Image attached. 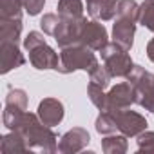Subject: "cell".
<instances>
[{"mask_svg": "<svg viewBox=\"0 0 154 154\" xmlns=\"http://www.w3.org/2000/svg\"><path fill=\"white\" fill-rule=\"evenodd\" d=\"M58 15L60 18H80L84 17L82 0H58Z\"/></svg>", "mask_w": 154, "mask_h": 154, "instance_id": "17", "label": "cell"}, {"mask_svg": "<svg viewBox=\"0 0 154 154\" xmlns=\"http://www.w3.org/2000/svg\"><path fill=\"white\" fill-rule=\"evenodd\" d=\"M0 149H2L4 154H20V152H29L24 136L18 131H11L9 134L2 136V141H0Z\"/></svg>", "mask_w": 154, "mask_h": 154, "instance_id": "14", "label": "cell"}, {"mask_svg": "<svg viewBox=\"0 0 154 154\" xmlns=\"http://www.w3.org/2000/svg\"><path fill=\"white\" fill-rule=\"evenodd\" d=\"M147 56H149V60L154 63V36H152L150 42L147 44Z\"/></svg>", "mask_w": 154, "mask_h": 154, "instance_id": "31", "label": "cell"}, {"mask_svg": "<svg viewBox=\"0 0 154 154\" xmlns=\"http://www.w3.org/2000/svg\"><path fill=\"white\" fill-rule=\"evenodd\" d=\"M127 80L134 85L136 103L154 114V74L141 65H134L127 74Z\"/></svg>", "mask_w": 154, "mask_h": 154, "instance_id": "3", "label": "cell"}, {"mask_svg": "<svg viewBox=\"0 0 154 154\" xmlns=\"http://www.w3.org/2000/svg\"><path fill=\"white\" fill-rule=\"evenodd\" d=\"M136 138L138 152H154V131H143Z\"/></svg>", "mask_w": 154, "mask_h": 154, "instance_id": "27", "label": "cell"}, {"mask_svg": "<svg viewBox=\"0 0 154 154\" xmlns=\"http://www.w3.org/2000/svg\"><path fill=\"white\" fill-rule=\"evenodd\" d=\"M60 15H54V13H45L42 18H40V27H42V31L45 33V35H51V36H54V33H56V29H58V26H60Z\"/></svg>", "mask_w": 154, "mask_h": 154, "instance_id": "25", "label": "cell"}, {"mask_svg": "<svg viewBox=\"0 0 154 154\" xmlns=\"http://www.w3.org/2000/svg\"><path fill=\"white\" fill-rule=\"evenodd\" d=\"M22 6H24V11L29 15V17H36L42 13L44 6H45V0H20Z\"/></svg>", "mask_w": 154, "mask_h": 154, "instance_id": "29", "label": "cell"}, {"mask_svg": "<svg viewBox=\"0 0 154 154\" xmlns=\"http://www.w3.org/2000/svg\"><path fill=\"white\" fill-rule=\"evenodd\" d=\"M91 141V136L87 132V129L84 127H72L69 129L58 141V150L62 154H76L82 152Z\"/></svg>", "mask_w": 154, "mask_h": 154, "instance_id": "9", "label": "cell"}, {"mask_svg": "<svg viewBox=\"0 0 154 154\" xmlns=\"http://www.w3.org/2000/svg\"><path fill=\"white\" fill-rule=\"evenodd\" d=\"M20 0H0V18H22Z\"/></svg>", "mask_w": 154, "mask_h": 154, "instance_id": "20", "label": "cell"}, {"mask_svg": "<svg viewBox=\"0 0 154 154\" xmlns=\"http://www.w3.org/2000/svg\"><path fill=\"white\" fill-rule=\"evenodd\" d=\"M132 103H136V93H134V85L127 80V82H120L114 87H111V91L107 93V105L105 111L114 112V111H122V109H129Z\"/></svg>", "mask_w": 154, "mask_h": 154, "instance_id": "6", "label": "cell"}, {"mask_svg": "<svg viewBox=\"0 0 154 154\" xmlns=\"http://www.w3.org/2000/svg\"><path fill=\"white\" fill-rule=\"evenodd\" d=\"M89 80H91L93 84H96V85H100V87L107 89V87L111 85L112 76H111V72L107 71V67H105V65H100V63H98V65L89 72Z\"/></svg>", "mask_w": 154, "mask_h": 154, "instance_id": "23", "label": "cell"}, {"mask_svg": "<svg viewBox=\"0 0 154 154\" xmlns=\"http://www.w3.org/2000/svg\"><path fill=\"white\" fill-rule=\"evenodd\" d=\"M42 44H45V38H44V35L38 33V31H29L27 36L24 38V49H26V51H31V49H35V47H38V45H42Z\"/></svg>", "mask_w": 154, "mask_h": 154, "instance_id": "28", "label": "cell"}, {"mask_svg": "<svg viewBox=\"0 0 154 154\" xmlns=\"http://www.w3.org/2000/svg\"><path fill=\"white\" fill-rule=\"evenodd\" d=\"M116 120L118 131L122 134H125L127 138H134L138 134H141L143 131H147V118L136 111H129V109H122V111H114L111 112Z\"/></svg>", "mask_w": 154, "mask_h": 154, "instance_id": "5", "label": "cell"}, {"mask_svg": "<svg viewBox=\"0 0 154 154\" xmlns=\"http://www.w3.org/2000/svg\"><path fill=\"white\" fill-rule=\"evenodd\" d=\"M0 60H2V69H0L2 74H8L9 71L26 63V56L22 54L18 42H0Z\"/></svg>", "mask_w": 154, "mask_h": 154, "instance_id": "12", "label": "cell"}, {"mask_svg": "<svg viewBox=\"0 0 154 154\" xmlns=\"http://www.w3.org/2000/svg\"><path fill=\"white\" fill-rule=\"evenodd\" d=\"M118 2L120 0H103V4L100 8V13H98V20L102 22H107V20H112L118 13Z\"/></svg>", "mask_w": 154, "mask_h": 154, "instance_id": "26", "label": "cell"}, {"mask_svg": "<svg viewBox=\"0 0 154 154\" xmlns=\"http://www.w3.org/2000/svg\"><path fill=\"white\" fill-rule=\"evenodd\" d=\"M36 114L47 127H54V125L62 123V120L65 116V109H63V103L60 100H56V98H44L38 103Z\"/></svg>", "mask_w": 154, "mask_h": 154, "instance_id": "11", "label": "cell"}, {"mask_svg": "<svg viewBox=\"0 0 154 154\" xmlns=\"http://www.w3.org/2000/svg\"><path fill=\"white\" fill-rule=\"evenodd\" d=\"M27 103H29V98L24 89H15V87L9 89V93L6 96V105H13V107H20V109L27 111Z\"/></svg>", "mask_w": 154, "mask_h": 154, "instance_id": "24", "label": "cell"}, {"mask_svg": "<svg viewBox=\"0 0 154 154\" xmlns=\"http://www.w3.org/2000/svg\"><path fill=\"white\" fill-rule=\"evenodd\" d=\"M134 33H136V22L134 20L116 17L114 26H112V42L114 44L131 51L132 44H134Z\"/></svg>", "mask_w": 154, "mask_h": 154, "instance_id": "13", "label": "cell"}, {"mask_svg": "<svg viewBox=\"0 0 154 154\" xmlns=\"http://www.w3.org/2000/svg\"><path fill=\"white\" fill-rule=\"evenodd\" d=\"M94 129H96L98 134L107 136V134H114V132L118 131V125H116L114 116H112L109 111H100V116H98L96 122H94Z\"/></svg>", "mask_w": 154, "mask_h": 154, "instance_id": "18", "label": "cell"}, {"mask_svg": "<svg viewBox=\"0 0 154 154\" xmlns=\"http://www.w3.org/2000/svg\"><path fill=\"white\" fill-rule=\"evenodd\" d=\"M87 94H89V100L93 102L94 107H98L100 111H105V105H107V93H105L103 87H100V85L89 82V85H87Z\"/></svg>", "mask_w": 154, "mask_h": 154, "instance_id": "22", "label": "cell"}, {"mask_svg": "<svg viewBox=\"0 0 154 154\" xmlns=\"http://www.w3.org/2000/svg\"><path fill=\"white\" fill-rule=\"evenodd\" d=\"M85 20H87L85 17H80V18H62L60 20V26H58V29L54 33V40H56L60 49L74 45V44H80V35H82Z\"/></svg>", "mask_w": 154, "mask_h": 154, "instance_id": "7", "label": "cell"}, {"mask_svg": "<svg viewBox=\"0 0 154 154\" xmlns=\"http://www.w3.org/2000/svg\"><path fill=\"white\" fill-rule=\"evenodd\" d=\"M98 63L100 62L91 47H87L84 44H74V45L60 49V63H58L56 71L62 74H69L74 71L91 72Z\"/></svg>", "mask_w": 154, "mask_h": 154, "instance_id": "2", "label": "cell"}, {"mask_svg": "<svg viewBox=\"0 0 154 154\" xmlns=\"http://www.w3.org/2000/svg\"><path fill=\"white\" fill-rule=\"evenodd\" d=\"M27 53H29V62L35 69H38V71H45V69H54L56 71L58 69L60 53H56L51 45H47V42L31 49V51H27Z\"/></svg>", "mask_w": 154, "mask_h": 154, "instance_id": "10", "label": "cell"}, {"mask_svg": "<svg viewBox=\"0 0 154 154\" xmlns=\"http://www.w3.org/2000/svg\"><path fill=\"white\" fill-rule=\"evenodd\" d=\"M15 131H18L24 136L29 150H38L45 154H53L58 150V136L38 118V114L26 112L20 125Z\"/></svg>", "mask_w": 154, "mask_h": 154, "instance_id": "1", "label": "cell"}, {"mask_svg": "<svg viewBox=\"0 0 154 154\" xmlns=\"http://www.w3.org/2000/svg\"><path fill=\"white\" fill-rule=\"evenodd\" d=\"M22 35V18H0V42H18Z\"/></svg>", "mask_w": 154, "mask_h": 154, "instance_id": "15", "label": "cell"}, {"mask_svg": "<svg viewBox=\"0 0 154 154\" xmlns=\"http://www.w3.org/2000/svg\"><path fill=\"white\" fill-rule=\"evenodd\" d=\"M127 136L125 134H107L102 140V150L105 154H123L127 152Z\"/></svg>", "mask_w": 154, "mask_h": 154, "instance_id": "16", "label": "cell"}, {"mask_svg": "<svg viewBox=\"0 0 154 154\" xmlns=\"http://www.w3.org/2000/svg\"><path fill=\"white\" fill-rule=\"evenodd\" d=\"M138 22L154 33V0H143L140 4V17H138Z\"/></svg>", "mask_w": 154, "mask_h": 154, "instance_id": "19", "label": "cell"}, {"mask_svg": "<svg viewBox=\"0 0 154 154\" xmlns=\"http://www.w3.org/2000/svg\"><path fill=\"white\" fill-rule=\"evenodd\" d=\"M102 60L112 78H127V74L132 71L134 63L127 49H123L118 44H107L102 51Z\"/></svg>", "mask_w": 154, "mask_h": 154, "instance_id": "4", "label": "cell"}, {"mask_svg": "<svg viewBox=\"0 0 154 154\" xmlns=\"http://www.w3.org/2000/svg\"><path fill=\"white\" fill-rule=\"evenodd\" d=\"M80 44L91 47L93 51H102L107 44H109V33L105 29L103 24H100L98 20H85L82 35H80Z\"/></svg>", "mask_w": 154, "mask_h": 154, "instance_id": "8", "label": "cell"}, {"mask_svg": "<svg viewBox=\"0 0 154 154\" xmlns=\"http://www.w3.org/2000/svg\"><path fill=\"white\" fill-rule=\"evenodd\" d=\"M116 17L138 22V17H140V4H136L134 0H120V2H118V13H116Z\"/></svg>", "mask_w": 154, "mask_h": 154, "instance_id": "21", "label": "cell"}, {"mask_svg": "<svg viewBox=\"0 0 154 154\" xmlns=\"http://www.w3.org/2000/svg\"><path fill=\"white\" fill-rule=\"evenodd\" d=\"M87 2V13L91 18L98 20V13H100V8L103 4V0H85Z\"/></svg>", "mask_w": 154, "mask_h": 154, "instance_id": "30", "label": "cell"}]
</instances>
